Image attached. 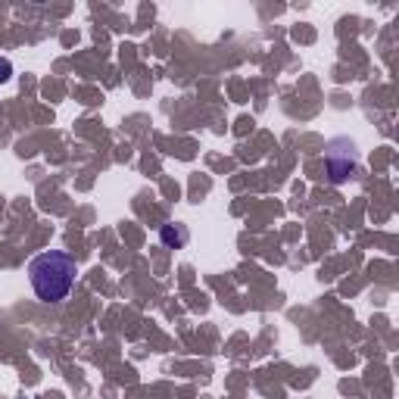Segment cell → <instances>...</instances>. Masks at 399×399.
<instances>
[{
  "label": "cell",
  "mask_w": 399,
  "mask_h": 399,
  "mask_svg": "<svg viewBox=\"0 0 399 399\" xmlns=\"http://www.w3.org/2000/svg\"><path fill=\"white\" fill-rule=\"evenodd\" d=\"M325 166H327V175H331L334 184H343L347 178H353L356 169H359L356 144H353L349 137L331 140V147H327V156H325Z\"/></svg>",
  "instance_id": "cell-2"
},
{
  "label": "cell",
  "mask_w": 399,
  "mask_h": 399,
  "mask_svg": "<svg viewBox=\"0 0 399 399\" xmlns=\"http://www.w3.org/2000/svg\"><path fill=\"white\" fill-rule=\"evenodd\" d=\"M159 240H162V247H169V249H181L187 240H191V231L178 222H169L159 228Z\"/></svg>",
  "instance_id": "cell-3"
},
{
  "label": "cell",
  "mask_w": 399,
  "mask_h": 399,
  "mask_svg": "<svg viewBox=\"0 0 399 399\" xmlns=\"http://www.w3.org/2000/svg\"><path fill=\"white\" fill-rule=\"evenodd\" d=\"M75 275L78 265L69 253L62 249H47V253H38L35 259L28 262V281L31 291L41 303H62L69 296V291L75 287Z\"/></svg>",
  "instance_id": "cell-1"
},
{
  "label": "cell",
  "mask_w": 399,
  "mask_h": 399,
  "mask_svg": "<svg viewBox=\"0 0 399 399\" xmlns=\"http://www.w3.org/2000/svg\"><path fill=\"white\" fill-rule=\"evenodd\" d=\"M13 78V62L6 57H0V84H6Z\"/></svg>",
  "instance_id": "cell-4"
}]
</instances>
